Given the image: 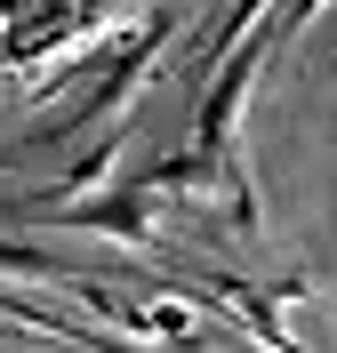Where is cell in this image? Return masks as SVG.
Listing matches in <instances>:
<instances>
[{
    "label": "cell",
    "instance_id": "obj_1",
    "mask_svg": "<svg viewBox=\"0 0 337 353\" xmlns=\"http://www.w3.org/2000/svg\"><path fill=\"white\" fill-rule=\"evenodd\" d=\"M314 8H321V0H297V8H289V17H281V32H297V24H305V17H314Z\"/></svg>",
    "mask_w": 337,
    "mask_h": 353
}]
</instances>
